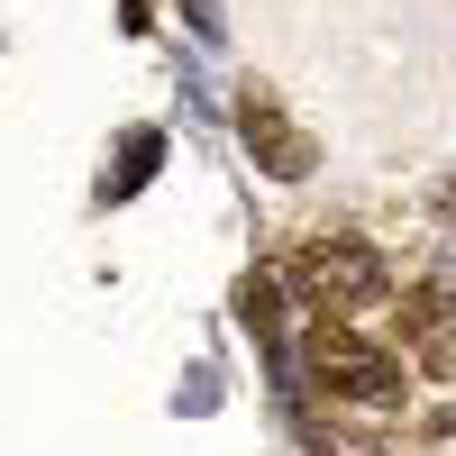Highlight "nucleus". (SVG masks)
Masks as SVG:
<instances>
[{
  "label": "nucleus",
  "mask_w": 456,
  "mask_h": 456,
  "mask_svg": "<svg viewBox=\"0 0 456 456\" xmlns=\"http://www.w3.org/2000/svg\"><path fill=\"white\" fill-rule=\"evenodd\" d=\"M311 374L338 402H365V411H393L402 402V356L374 347V338H356V329H338V320L311 329Z\"/></svg>",
  "instance_id": "f257e3e1"
},
{
  "label": "nucleus",
  "mask_w": 456,
  "mask_h": 456,
  "mask_svg": "<svg viewBox=\"0 0 456 456\" xmlns=\"http://www.w3.org/2000/svg\"><path fill=\"white\" fill-rule=\"evenodd\" d=\"M292 283L311 301H374L384 292V265H374V247H356V238H311L292 256Z\"/></svg>",
  "instance_id": "f03ea898"
},
{
  "label": "nucleus",
  "mask_w": 456,
  "mask_h": 456,
  "mask_svg": "<svg viewBox=\"0 0 456 456\" xmlns=\"http://www.w3.org/2000/svg\"><path fill=\"white\" fill-rule=\"evenodd\" d=\"M238 137H247V156H256L265 174H283V183H301V174L320 165V156H311V137L283 119V101H274V92H238Z\"/></svg>",
  "instance_id": "7ed1b4c3"
},
{
  "label": "nucleus",
  "mask_w": 456,
  "mask_h": 456,
  "mask_svg": "<svg viewBox=\"0 0 456 456\" xmlns=\"http://www.w3.org/2000/svg\"><path fill=\"white\" fill-rule=\"evenodd\" d=\"M156 165H165V137H156V128H137V137H128V156H119V183H110V201H128Z\"/></svg>",
  "instance_id": "20e7f679"
},
{
  "label": "nucleus",
  "mask_w": 456,
  "mask_h": 456,
  "mask_svg": "<svg viewBox=\"0 0 456 456\" xmlns=\"http://www.w3.org/2000/svg\"><path fill=\"white\" fill-rule=\"evenodd\" d=\"M238 320H247L256 338H274V283H265V274H247V283H238Z\"/></svg>",
  "instance_id": "39448f33"
},
{
  "label": "nucleus",
  "mask_w": 456,
  "mask_h": 456,
  "mask_svg": "<svg viewBox=\"0 0 456 456\" xmlns=\"http://www.w3.org/2000/svg\"><path fill=\"white\" fill-rule=\"evenodd\" d=\"M119 10H128V28H146V0H119Z\"/></svg>",
  "instance_id": "423d86ee"
}]
</instances>
